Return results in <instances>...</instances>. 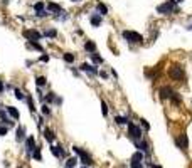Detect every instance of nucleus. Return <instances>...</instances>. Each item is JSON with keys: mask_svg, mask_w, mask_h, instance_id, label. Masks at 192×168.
Segmentation results:
<instances>
[{"mask_svg": "<svg viewBox=\"0 0 192 168\" xmlns=\"http://www.w3.org/2000/svg\"><path fill=\"white\" fill-rule=\"evenodd\" d=\"M96 8H98L99 15H106V14H108V8H106V5H103L101 2H98V5H96Z\"/></svg>", "mask_w": 192, "mask_h": 168, "instance_id": "nucleus-18", "label": "nucleus"}, {"mask_svg": "<svg viewBox=\"0 0 192 168\" xmlns=\"http://www.w3.org/2000/svg\"><path fill=\"white\" fill-rule=\"evenodd\" d=\"M137 148L142 151V153H150V148H148V143L147 141H135Z\"/></svg>", "mask_w": 192, "mask_h": 168, "instance_id": "nucleus-8", "label": "nucleus"}, {"mask_svg": "<svg viewBox=\"0 0 192 168\" xmlns=\"http://www.w3.org/2000/svg\"><path fill=\"white\" fill-rule=\"evenodd\" d=\"M150 166H152V168H162L160 165H150Z\"/></svg>", "mask_w": 192, "mask_h": 168, "instance_id": "nucleus-39", "label": "nucleus"}, {"mask_svg": "<svg viewBox=\"0 0 192 168\" xmlns=\"http://www.w3.org/2000/svg\"><path fill=\"white\" fill-rule=\"evenodd\" d=\"M37 15H39V17H46L47 12H46V10H42V12H37Z\"/></svg>", "mask_w": 192, "mask_h": 168, "instance_id": "nucleus-38", "label": "nucleus"}, {"mask_svg": "<svg viewBox=\"0 0 192 168\" xmlns=\"http://www.w3.org/2000/svg\"><path fill=\"white\" fill-rule=\"evenodd\" d=\"M46 77H44V76H39V77H35V84H37V86H44V84H46Z\"/></svg>", "mask_w": 192, "mask_h": 168, "instance_id": "nucleus-23", "label": "nucleus"}, {"mask_svg": "<svg viewBox=\"0 0 192 168\" xmlns=\"http://www.w3.org/2000/svg\"><path fill=\"white\" fill-rule=\"evenodd\" d=\"M46 35H47V37H56V35H57V32H56L54 29H51V30H46Z\"/></svg>", "mask_w": 192, "mask_h": 168, "instance_id": "nucleus-29", "label": "nucleus"}, {"mask_svg": "<svg viewBox=\"0 0 192 168\" xmlns=\"http://www.w3.org/2000/svg\"><path fill=\"white\" fill-rule=\"evenodd\" d=\"M142 124H143V128H145V130H150V124H148V121H147V119H142Z\"/></svg>", "mask_w": 192, "mask_h": 168, "instance_id": "nucleus-35", "label": "nucleus"}, {"mask_svg": "<svg viewBox=\"0 0 192 168\" xmlns=\"http://www.w3.org/2000/svg\"><path fill=\"white\" fill-rule=\"evenodd\" d=\"M42 114H44V116H49V114H51V109H49V106H46V104L42 106Z\"/></svg>", "mask_w": 192, "mask_h": 168, "instance_id": "nucleus-31", "label": "nucleus"}, {"mask_svg": "<svg viewBox=\"0 0 192 168\" xmlns=\"http://www.w3.org/2000/svg\"><path fill=\"white\" fill-rule=\"evenodd\" d=\"M44 138H46V141L52 143L54 141V131L49 130V128H46V130H44Z\"/></svg>", "mask_w": 192, "mask_h": 168, "instance_id": "nucleus-12", "label": "nucleus"}, {"mask_svg": "<svg viewBox=\"0 0 192 168\" xmlns=\"http://www.w3.org/2000/svg\"><path fill=\"white\" fill-rule=\"evenodd\" d=\"M7 128H0V136H5V134H7Z\"/></svg>", "mask_w": 192, "mask_h": 168, "instance_id": "nucleus-36", "label": "nucleus"}, {"mask_svg": "<svg viewBox=\"0 0 192 168\" xmlns=\"http://www.w3.org/2000/svg\"><path fill=\"white\" fill-rule=\"evenodd\" d=\"M27 103H29V109L34 111V103H32V98H27Z\"/></svg>", "mask_w": 192, "mask_h": 168, "instance_id": "nucleus-34", "label": "nucleus"}, {"mask_svg": "<svg viewBox=\"0 0 192 168\" xmlns=\"http://www.w3.org/2000/svg\"><path fill=\"white\" fill-rule=\"evenodd\" d=\"M177 2H184V0H177Z\"/></svg>", "mask_w": 192, "mask_h": 168, "instance_id": "nucleus-42", "label": "nucleus"}, {"mask_svg": "<svg viewBox=\"0 0 192 168\" xmlns=\"http://www.w3.org/2000/svg\"><path fill=\"white\" fill-rule=\"evenodd\" d=\"M128 136H130L132 140H135V141H140V138H142V130L138 128L137 124L130 123V124H128Z\"/></svg>", "mask_w": 192, "mask_h": 168, "instance_id": "nucleus-4", "label": "nucleus"}, {"mask_svg": "<svg viewBox=\"0 0 192 168\" xmlns=\"http://www.w3.org/2000/svg\"><path fill=\"white\" fill-rule=\"evenodd\" d=\"M90 20H91V24H93L94 27H98V25L101 24V15H99V14H93V15L90 17Z\"/></svg>", "mask_w": 192, "mask_h": 168, "instance_id": "nucleus-13", "label": "nucleus"}, {"mask_svg": "<svg viewBox=\"0 0 192 168\" xmlns=\"http://www.w3.org/2000/svg\"><path fill=\"white\" fill-rule=\"evenodd\" d=\"M81 168H88V166H81Z\"/></svg>", "mask_w": 192, "mask_h": 168, "instance_id": "nucleus-43", "label": "nucleus"}, {"mask_svg": "<svg viewBox=\"0 0 192 168\" xmlns=\"http://www.w3.org/2000/svg\"><path fill=\"white\" fill-rule=\"evenodd\" d=\"M84 49L88 50V52H93V54H94V50H96V44H94V42H91V40H88L84 44Z\"/></svg>", "mask_w": 192, "mask_h": 168, "instance_id": "nucleus-17", "label": "nucleus"}, {"mask_svg": "<svg viewBox=\"0 0 192 168\" xmlns=\"http://www.w3.org/2000/svg\"><path fill=\"white\" fill-rule=\"evenodd\" d=\"M46 101H47V103H52V101H54V94H52V92H49V94L46 96Z\"/></svg>", "mask_w": 192, "mask_h": 168, "instance_id": "nucleus-33", "label": "nucleus"}, {"mask_svg": "<svg viewBox=\"0 0 192 168\" xmlns=\"http://www.w3.org/2000/svg\"><path fill=\"white\" fill-rule=\"evenodd\" d=\"M123 37L126 39V40H130V42H142L143 40V37H142L140 34L130 32V30H123Z\"/></svg>", "mask_w": 192, "mask_h": 168, "instance_id": "nucleus-5", "label": "nucleus"}, {"mask_svg": "<svg viewBox=\"0 0 192 168\" xmlns=\"http://www.w3.org/2000/svg\"><path fill=\"white\" fill-rule=\"evenodd\" d=\"M174 7H175V0H169V2H165V4L158 5V7H157V14L167 15V14H170L172 10H174Z\"/></svg>", "mask_w": 192, "mask_h": 168, "instance_id": "nucleus-3", "label": "nucleus"}, {"mask_svg": "<svg viewBox=\"0 0 192 168\" xmlns=\"http://www.w3.org/2000/svg\"><path fill=\"white\" fill-rule=\"evenodd\" d=\"M34 136H29L27 138V141H26V150H27V153H32L34 151Z\"/></svg>", "mask_w": 192, "mask_h": 168, "instance_id": "nucleus-10", "label": "nucleus"}, {"mask_svg": "<svg viewBox=\"0 0 192 168\" xmlns=\"http://www.w3.org/2000/svg\"><path fill=\"white\" fill-rule=\"evenodd\" d=\"M62 57H64V61H66V62H69V64H71V62L74 61V56L71 54V52H66V54H64Z\"/></svg>", "mask_w": 192, "mask_h": 168, "instance_id": "nucleus-22", "label": "nucleus"}, {"mask_svg": "<svg viewBox=\"0 0 192 168\" xmlns=\"http://www.w3.org/2000/svg\"><path fill=\"white\" fill-rule=\"evenodd\" d=\"M172 89L170 88H162L160 89V98H162V99H167V98H170V94H172Z\"/></svg>", "mask_w": 192, "mask_h": 168, "instance_id": "nucleus-14", "label": "nucleus"}, {"mask_svg": "<svg viewBox=\"0 0 192 168\" xmlns=\"http://www.w3.org/2000/svg\"><path fill=\"white\" fill-rule=\"evenodd\" d=\"M24 37H27L29 40H39V39L42 37L41 34L37 32V30H34V29H27V30H24Z\"/></svg>", "mask_w": 192, "mask_h": 168, "instance_id": "nucleus-7", "label": "nucleus"}, {"mask_svg": "<svg viewBox=\"0 0 192 168\" xmlns=\"http://www.w3.org/2000/svg\"><path fill=\"white\" fill-rule=\"evenodd\" d=\"M101 113H103V116H106L108 114V106H106L105 101H101Z\"/></svg>", "mask_w": 192, "mask_h": 168, "instance_id": "nucleus-27", "label": "nucleus"}, {"mask_svg": "<svg viewBox=\"0 0 192 168\" xmlns=\"http://www.w3.org/2000/svg\"><path fill=\"white\" fill-rule=\"evenodd\" d=\"M73 2H81V0H73Z\"/></svg>", "mask_w": 192, "mask_h": 168, "instance_id": "nucleus-41", "label": "nucleus"}, {"mask_svg": "<svg viewBox=\"0 0 192 168\" xmlns=\"http://www.w3.org/2000/svg\"><path fill=\"white\" fill-rule=\"evenodd\" d=\"M32 156H34V160H37V161H41V160H42V156H41V148H39V146L34 148V151H32Z\"/></svg>", "mask_w": 192, "mask_h": 168, "instance_id": "nucleus-19", "label": "nucleus"}, {"mask_svg": "<svg viewBox=\"0 0 192 168\" xmlns=\"http://www.w3.org/2000/svg\"><path fill=\"white\" fill-rule=\"evenodd\" d=\"M47 10H49V12H54V14H61V12H62L61 5L54 4V2H49V4H47Z\"/></svg>", "mask_w": 192, "mask_h": 168, "instance_id": "nucleus-9", "label": "nucleus"}, {"mask_svg": "<svg viewBox=\"0 0 192 168\" xmlns=\"http://www.w3.org/2000/svg\"><path fill=\"white\" fill-rule=\"evenodd\" d=\"M41 61H42V62H49V56H42V57H41Z\"/></svg>", "mask_w": 192, "mask_h": 168, "instance_id": "nucleus-37", "label": "nucleus"}, {"mask_svg": "<svg viewBox=\"0 0 192 168\" xmlns=\"http://www.w3.org/2000/svg\"><path fill=\"white\" fill-rule=\"evenodd\" d=\"M81 69H83V71H88V72H93V74H99V71H98V69H96L94 66H91V64H88V62H84V64H83V66H81Z\"/></svg>", "mask_w": 192, "mask_h": 168, "instance_id": "nucleus-11", "label": "nucleus"}, {"mask_svg": "<svg viewBox=\"0 0 192 168\" xmlns=\"http://www.w3.org/2000/svg\"><path fill=\"white\" fill-rule=\"evenodd\" d=\"M115 121L118 123V124H125V123L128 121V118H126V116H116V118H115Z\"/></svg>", "mask_w": 192, "mask_h": 168, "instance_id": "nucleus-24", "label": "nucleus"}, {"mask_svg": "<svg viewBox=\"0 0 192 168\" xmlns=\"http://www.w3.org/2000/svg\"><path fill=\"white\" fill-rule=\"evenodd\" d=\"M15 98H17V99H24L26 96H24V92H22L20 89H15Z\"/></svg>", "mask_w": 192, "mask_h": 168, "instance_id": "nucleus-30", "label": "nucleus"}, {"mask_svg": "<svg viewBox=\"0 0 192 168\" xmlns=\"http://www.w3.org/2000/svg\"><path fill=\"white\" fill-rule=\"evenodd\" d=\"M73 151L76 153L78 156H79V161H81L84 166H91V165H93V160H91V156L88 155L84 150H81L79 146H73Z\"/></svg>", "mask_w": 192, "mask_h": 168, "instance_id": "nucleus-1", "label": "nucleus"}, {"mask_svg": "<svg viewBox=\"0 0 192 168\" xmlns=\"http://www.w3.org/2000/svg\"><path fill=\"white\" fill-rule=\"evenodd\" d=\"M169 76H170L174 81H182L184 79V67L170 66V67H169Z\"/></svg>", "mask_w": 192, "mask_h": 168, "instance_id": "nucleus-2", "label": "nucleus"}, {"mask_svg": "<svg viewBox=\"0 0 192 168\" xmlns=\"http://www.w3.org/2000/svg\"><path fill=\"white\" fill-rule=\"evenodd\" d=\"M78 161H79L78 158H69L68 161H66V168H74V166H76Z\"/></svg>", "mask_w": 192, "mask_h": 168, "instance_id": "nucleus-20", "label": "nucleus"}, {"mask_svg": "<svg viewBox=\"0 0 192 168\" xmlns=\"http://www.w3.org/2000/svg\"><path fill=\"white\" fill-rule=\"evenodd\" d=\"M2 89H4V84H2V81H0V91H2Z\"/></svg>", "mask_w": 192, "mask_h": 168, "instance_id": "nucleus-40", "label": "nucleus"}, {"mask_svg": "<svg viewBox=\"0 0 192 168\" xmlns=\"http://www.w3.org/2000/svg\"><path fill=\"white\" fill-rule=\"evenodd\" d=\"M175 145L180 148V150H184V151H187V148H189V140H187V134L185 133H182L179 136V138L175 140Z\"/></svg>", "mask_w": 192, "mask_h": 168, "instance_id": "nucleus-6", "label": "nucleus"}, {"mask_svg": "<svg viewBox=\"0 0 192 168\" xmlns=\"http://www.w3.org/2000/svg\"><path fill=\"white\" fill-rule=\"evenodd\" d=\"M51 151H52V155H54V156H61L59 146H54V145H52V146H51Z\"/></svg>", "mask_w": 192, "mask_h": 168, "instance_id": "nucleus-25", "label": "nucleus"}, {"mask_svg": "<svg viewBox=\"0 0 192 168\" xmlns=\"http://www.w3.org/2000/svg\"><path fill=\"white\" fill-rule=\"evenodd\" d=\"M132 160L133 161H142V160H143V153H142V151H137V153L132 156Z\"/></svg>", "mask_w": 192, "mask_h": 168, "instance_id": "nucleus-21", "label": "nucleus"}, {"mask_svg": "<svg viewBox=\"0 0 192 168\" xmlns=\"http://www.w3.org/2000/svg\"><path fill=\"white\" fill-rule=\"evenodd\" d=\"M24 136H26V128H24V126H19V128H17V136H15L17 141H22Z\"/></svg>", "mask_w": 192, "mask_h": 168, "instance_id": "nucleus-15", "label": "nucleus"}, {"mask_svg": "<svg viewBox=\"0 0 192 168\" xmlns=\"http://www.w3.org/2000/svg\"><path fill=\"white\" fill-rule=\"evenodd\" d=\"M130 168H143V165H142V161H133V160H132Z\"/></svg>", "mask_w": 192, "mask_h": 168, "instance_id": "nucleus-26", "label": "nucleus"}, {"mask_svg": "<svg viewBox=\"0 0 192 168\" xmlns=\"http://www.w3.org/2000/svg\"><path fill=\"white\" fill-rule=\"evenodd\" d=\"M7 113H9L14 119H19V116H20V114H19V111L14 108V106H9V108H7Z\"/></svg>", "mask_w": 192, "mask_h": 168, "instance_id": "nucleus-16", "label": "nucleus"}, {"mask_svg": "<svg viewBox=\"0 0 192 168\" xmlns=\"http://www.w3.org/2000/svg\"><path fill=\"white\" fill-rule=\"evenodd\" d=\"M34 8H35V10H37V12H42V8H44V4H42V2H37V4L34 5Z\"/></svg>", "mask_w": 192, "mask_h": 168, "instance_id": "nucleus-32", "label": "nucleus"}, {"mask_svg": "<svg viewBox=\"0 0 192 168\" xmlns=\"http://www.w3.org/2000/svg\"><path fill=\"white\" fill-rule=\"evenodd\" d=\"M91 59H93L94 62H98V64H103V59L99 57V56H96V54H91Z\"/></svg>", "mask_w": 192, "mask_h": 168, "instance_id": "nucleus-28", "label": "nucleus"}]
</instances>
